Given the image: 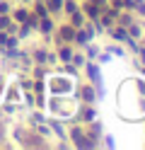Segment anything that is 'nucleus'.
<instances>
[{
  "label": "nucleus",
  "mask_w": 145,
  "mask_h": 150,
  "mask_svg": "<svg viewBox=\"0 0 145 150\" xmlns=\"http://www.w3.org/2000/svg\"><path fill=\"white\" fill-rule=\"evenodd\" d=\"M24 3H32V0H24Z\"/></svg>",
  "instance_id": "nucleus-18"
},
{
  "label": "nucleus",
  "mask_w": 145,
  "mask_h": 150,
  "mask_svg": "<svg viewBox=\"0 0 145 150\" xmlns=\"http://www.w3.org/2000/svg\"><path fill=\"white\" fill-rule=\"evenodd\" d=\"M44 3H46L48 15H56V12H61V10H63V0H44Z\"/></svg>",
  "instance_id": "nucleus-6"
},
{
  "label": "nucleus",
  "mask_w": 145,
  "mask_h": 150,
  "mask_svg": "<svg viewBox=\"0 0 145 150\" xmlns=\"http://www.w3.org/2000/svg\"><path fill=\"white\" fill-rule=\"evenodd\" d=\"M12 17H15L19 24H22V22H27V20H29V10H15V12H12Z\"/></svg>",
  "instance_id": "nucleus-11"
},
{
  "label": "nucleus",
  "mask_w": 145,
  "mask_h": 150,
  "mask_svg": "<svg viewBox=\"0 0 145 150\" xmlns=\"http://www.w3.org/2000/svg\"><path fill=\"white\" fill-rule=\"evenodd\" d=\"M0 15H10V3L7 0H0Z\"/></svg>",
  "instance_id": "nucleus-14"
},
{
  "label": "nucleus",
  "mask_w": 145,
  "mask_h": 150,
  "mask_svg": "<svg viewBox=\"0 0 145 150\" xmlns=\"http://www.w3.org/2000/svg\"><path fill=\"white\" fill-rule=\"evenodd\" d=\"M10 22H12V17H10V15H0V29H10Z\"/></svg>",
  "instance_id": "nucleus-12"
},
{
  "label": "nucleus",
  "mask_w": 145,
  "mask_h": 150,
  "mask_svg": "<svg viewBox=\"0 0 145 150\" xmlns=\"http://www.w3.org/2000/svg\"><path fill=\"white\" fill-rule=\"evenodd\" d=\"M56 29V22L51 20V17H41V20H39V24H36V32H41L44 36H48Z\"/></svg>",
  "instance_id": "nucleus-4"
},
{
  "label": "nucleus",
  "mask_w": 145,
  "mask_h": 150,
  "mask_svg": "<svg viewBox=\"0 0 145 150\" xmlns=\"http://www.w3.org/2000/svg\"><path fill=\"white\" fill-rule=\"evenodd\" d=\"M85 22H87V17H85L82 10H73V12H70V22H68L70 27H75V29H77V27H82Z\"/></svg>",
  "instance_id": "nucleus-5"
},
{
  "label": "nucleus",
  "mask_w": 145,
  "mask_h": 150,
  "mask_svg": "<svg viewBox=\"0 0 145 150\" xmlns=\"http://www.w3.org/2000/svg\"><path fill=\"white\" fill-rule=\"evenodd\" d=\"M106 53H109V56H119V58H123V56H126V51L121 49L119 44H109V46H106Z\"/></svg>",
  "instance_id": "nucleus-9"
},
{
  "label": "nucleus",
  "mask_w": 145,
  "mask_h": 150,
  "mask_svg": "<svg viewBox=\"0 0 145 150\" xmlns=\"http://www.w3.org/2000/svg\"><path fill=\"white\" fill-rule=\"evenodd\" d=\"M140 39H143V41H145V36H140Z\"/></svg>",
  "instance_id": "nucleus-19"
},
{
  "label": "nucleus",
  "mask_w": 145,
  "mask_h": 150,
  "mask_svg": "<svg viewBox=\"0 0 145 150\" xmlns=\"http://www.w3.org/2000/svg\"><path fill=\"white\" fill-rule=\"evenodd\" d=\"M104 138H106V140H104V145H106V148H114V145H116V143H114V138H111V136H104Z\"/></svg>",
  "instance_id": "nucleus-16"
},
{
  "label": "nucleus",
  "mask_w": 145,
  "mask_h": 150,
  "mask_svg": "<svg viewBox=\"0 0 145 150\" xmlns=\"http://www.w3.org/2000/svg\"><path fill=\"white\" fill-rule=\"evenodd\" d=\"M34 15L41 20V17H48V10H46V3H36L34 5Z\"/></svg>",
  "instance_id": "nucleus-10"
},
{
  "label": "nucleus",
  "mask_w": 145,
  "mask_h": 150,
  "mask_svg": "<svg viewBox=\"0 0 145 150\" xmlns=\"http://www.w3.org/2000/svg\"><path fill=\"white\" fill-rule=\"evenodd\" d=\"M85 70H87V75H90V80H92V85L97 87V97H104V82H102V70H99V65H97L92 58L85 63Z\"/></svg>",
  "instance_id": "nucleus-1"
},
{
  "label": "nucleus",
  "mask_w": 145,
  "mask_h": 150,
  "mask_svg": "<svg viewBox=\"0 0 145 150\" xmlns=\"http://www.w3.org/2000/svg\"><path fill=\"white\" fill-rule=\"evenodd\" d=\"M32 85H34V82H29L27 78H24V80H19V82H17V87H22V90H27V92H29V90H32Z\"/></svg>",
  "instance_id": "nucleus-13"
},
{
  "label": "nucleus",
  "mask_w": 145,
  "mask_h": 150,
  "mask_svg": "<svg viewBox=\"0 0 145 150\" xmlns=\"http://www.w3.org/2000/svg\"><path fill=\"white\" fill-rule=\"evenodd\" d=\"M99 56V63H111V56L109 53H97Z\"/></svg>",
  "instance_id": "nucleus-15"
},
{
  "label": "nucleus",
  "mask_w": 145,
  "mask_h": 150,
  "mask_svg": "<svg viewBox=\"0 0 145 150\" xmlns=\"http://www.w3.org/2000/svg\"><path fill=\"white\" fill-rule=\"evenodd\" d=\"M109 34H111V39L119 41V44H123L126 39H128V32H126V27H121V24H111L109 27Z\"/></svg>",
  "instance_id": "nucleus-3"
},
{
  "label": "nucleus",
  "mask_w": 145,
  "mask_h": 150,
  "mask_svg": "<svg viewBox=\"0 0 145 150\" xmlns=\"http://www.w3.org/2000/svg\"><path fill=\"white\" fill-rule=\"evenodd\" d=\"M3 90H5V78L0 75V95H3Z\"/></svg>",
  "instance_id": "nucleus-17"
},
{
  "label": "nucleus",
  "mask_w": 145,
  "mask_h": 150,
  "mask_svg": "<svg viewBox=\"0 0 145 150\" xmlns=\"http://www.w3.org/2000/svg\"><path fill=\"white\" fill-rule=\"evenodd\" d=\"M82 97H85L87 104H94V102H99V99H97V90H92V87H82Z\"/></svg>",
  "instance_id": "nucleus-8"
},
{
  "label": "nucleus",
  "mask_w": 145,
  "mask_h": 150,
  "mask_svg": "<svg viewBox=\"0 0 145 150\" xmlns=\"http://www.w3.org/2000/svg\"><path fill=\"white\" fill-rule=\"evenodd\" d=\"M70 56H73V49H70V46H58V58H61L63 63H70Z\"/></svg>",
  "instance_id": "nucleus-7"
},
{
  "label": "nucleus",
  "mask_w": 145,
  "mask_h": 150,
  "mask_svg": "<svg viewBox=\"0 0 145 150\" xmlns=\"http://www.w3.org/2000/svg\"><path fill=\"white\" fill-rule=\"evenodd\" d=\"M68 138L73 140V145H75V148H97V145L92 143V140L87 138V133H85L82 128H70V133H68Z\"/></svg>",
  "instance_id": "nucleus-2"
}]
</instances>
